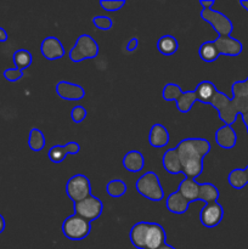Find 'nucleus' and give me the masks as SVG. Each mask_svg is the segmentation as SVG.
I'll use <instances>...</instances> for the list:
<instances>
[{"mask_svg": "<svg viewBox=\"0 0 248 249\" xmlns=\"http://www.w3.org/2000/svg\"><path fill=\"white\" fill-rule=\"evenodd\" d=\"M232 97H229L225 92L216 91L212 100V106L218 112L219 119L224 125H232L238 114L248 112V83L245 80H236L231 87Z\"/></svg>", "mask_w": 248, "mask_h": 249, "instance_id": "nucleus-1", "label": "nucleus"}, {"mask_svg": "<svg viewBox=\"0 0 248 249\" xmlns=\"http://www.w3.org/2000/svg\"><path fill=\"white\" fill-rule=\"evenodd\" d=\"M175 150L185 177L196 180L203 172V160L211 151V142L203 138H186L177 142Z\"/></svg>", "mask_w": 248, "mask_h": 249, "instance_id": "nucleus-2", "label": "nucleus"}, {"mask_svg": "<svg viewBox=\"0 0 248 249\" xmlns=\"http://www.w3.org/2000/svg\"><path fill=\"white\" fill-rule=\"evenodd\" d=\"M162 96L165 101H175L177 107L181 113H189L195 102H197L194 90L182 91L180 85L175 83H167L163 88Z\"/></svg>", "mask_w": 248, "mask_h": 249, "instance_id": "nucleus-3", "label": "nucleus"}, {"mask_svg": "<svg viewBox=\"0 0 248 249\" xmlns=\"http://www.w3.org/2000/svg\"><path fill=\"white\" fill-rule=\"evenodd\" d=\"M100 53V46L97 41L89 34H82L78 36L77 41L70 50L68 57L72 62L79 63L84 60L95 58Z\"/></svg>", "mask_w": 248, "mask_h": 249, "instance_id": "nucleus-4", "label": "nucleus"}, {"mask_svg": "<svg viewBox=\"0 0 248 249\" xmlns=\"http://www.w3.org/2000/svg\"><path fill=\"white\" fill-rule=\"evenodd\" d=\"M135 189L139 195L153 202L162 201L164 197V190L160 185L159 178L155 172H147L141 175L136 180Z\"/></svg>", "mask_w": 248, "mask_h": 249, "instance_id": "nucleus-5", "label": "nucleus"}, {"mask_svg": "<svg viewBox=\"0 0 248 249\" xmlns=\"http://www.w3.org/2000/svg\"><path fill=\"white\" fill-rule=\"evenodd\" d=\"M91 231V224L77 214H72L62 223V233L71 241H82L88 237Z\"/></svg>", "mask_w": 248, "mask_h": 249, "instance_id": "nucleus-6", "label": "nucleus"}, {"mask_svg": "<svg viewBox=\"0 0 248 249\" xmlns=\"http://www.w3.org/2000/svg\"><path fill=\"white\" fill-rule=\"evenodd\" d=\"M199 15L203 21L213 27L214 31L218 33V36H231L233 31V24L226 15L213 9H203Z\"/></svg>", "mask_w": 248, "mask_h": 249, "instance_id": "nucleus-7", "label": "nucleus"}, {"mask_svg": "<svg viewBox=\"0 0 248 249\" xmlns=\"http://www.w3.org/2000/svg\"><path fill=\"white\" fill-rule=\"evenodd\" d=\"M66 192L73 203L83 201L87 197L91 196V184L90 180L83 174H75L70 178L66 184Z\"/></svg>", "mask_w": 248, "mask_h": 249, "instance_id": "nucleus-8", "label": "nucleus"}, {"mask_svg": "<svg viewBox=\"0 0 248 249\" xmlns=\"http://www.w3.org/2000/svg\"><path fill=\"white\" fill-rule=\"evenodd\" d=\"M73 209H74V214L90 223L101 216L102 212H104V203L101 199L91 195L83 201L74 203Z\"/></svg>", "mask_w": 248, "mask_h": 249, "instance_id": "nucleus-9", "label": "nucleus"}, {"mask_svg": "<svg viewBox=\"0 0 248 249\" xmlns=\"http://www.w3.org/2000/svg\"><path fill=\"white\" fill-rule=\"evenodd\" d=\"M224 218V208L218 202L204 204L199 212V221L204 228H216Z\"/></svg>", "mask_w": 248, "mask_h": 249, "instance_id": "nucleus-10", "label": "nucleus"}, {"mask_svg": "<svg viewBox=\"0 0 248 249\" xmlns=\"http://www.w3.org/2000/svg\"><path fill=\"white\" fill-rule=\"evenodd\" d=\"M167 233L163 226L157 223H148L146 229L143 249H159L165 245Z\"/></svg>", "mask_w": 248, "mask_h": 249, "instance_id": "nucleus-11", "label": "nucleus"}, {"mask_svg": "<svg viewBox=\"0 0 248 249\" xmlns=\"http://www.w3.org/2000/svg\"><path fill=\"white\" fill-rule=\"evenodd\" d=\"M40 53L49 61L60 60L65 55V46L56 36H46L40 44Z\"/></svg>", "mask_w": 248, "mask_h": 249, "instance_id": "nucleus-12", "label": "nucleus"}, {"mask_svg": "<svg viewBox=\"0 0 248 249\" xmlns=\"http://www.w3.org/2000/svg\"><path fill=\"white\" fill-rule=\"evenodd\" d=\"M56 94L62 100L67 101H79L85 96V91L82 85L66 80H61L56 84Z\"/></svg>", "mask_w": 248, "mask_h": 249, "instance_id": "nucleus-13", "label": "nucleus"}, {"mask_svg": "<svg viewBox=\"0 0 248 249\" xmlns=\"http://www.w3.org/2000/svg\"><path fill=\"white\" fill-rule=\"evenodd\" d=\"M215 44L216 49H218L220 55L225 56H238L243 50V45L238 39L233 38L231 36H218L215 40H213Z\"/></svg>", "mask_w": 248, "mask_h": 249, "instance_id": "nucleus-14", "label": "nucleus"}, {"mask_svg": "<svg viewBox=\"0 0 248 249\" xmlns=\"http://www.w3.org/2000/svg\"><path fill=\"white\" fill-rule=\"evenodd\" d=\"M214 138H215V142L218 143V146L225 148V150H231L235 147L236 142H237V134L230 125H223L221 128H219L214 134Z\"/></svg>", "mask_w": 248, "mask_h": 249, "instance_id": "nucleus-15", "label": "nucleus"}, {"mask_svg": "<svg viewBox=\"0 0 248 249\" xmlns=\"http://www.w3.org/2000/svg\"><path fill=\"white\" fill-rule=\"evenodd\" d=\"M148 142L152 147H164L169 142V133L163 124L156 123L151 126L148 133Z\"/></svg>", "mask_w": 248, "mask_h": 249, "instance_id": "nucleus-16", "label": "nucleus"}, {"mask_svg": "<svg viewBox=\"0 0 248 249\" xmlns=\"http://www.w3.org/2000/svg\"><path fill=\"white\" fill-rule=\"evenodd\" d=\"M123 167L130 173H139L145 167V157L142 153L138 150H131L124 155Z\"/></svg>", "mask_w": 248, "mask_h": 249, "instance_id": "nucleus-17", "label": "nucleus"}, {"mask_svg": "<svg viewBox=\"0 0 248 249\" xmlns=\"http://www.w3.org/2000/svg\"><path fill=\"white\" fill-rule=\"evenodd\" d=\"M190 202L180 194L179 191H175L170 194L165 199V207L170 213L174 214H184L189 209Z\"/></svg>", "mask_w": 248, "mask_h": 249, "instance_id": "nucleus-18", "label": "nucleus"}, {"mask_svg": "<svg viewBox=\"0 0 248 249\" xmlns=\"http://www.w3.org/2000/svg\"><path fill=\"white\" fill-rule=\"evenodd\" d=\"M195 95H196V99L198 102H202V104L211 105L212 100H213L214 95L218 91L215 84L209 80H202L195 88Z\"/></svg>", "mask_w": 248, "mask_h": 249, "instance_id": "nucleus-19", "label": "nucleus"}, {"mask_svg": "<svg viewBox=\"0 0 248 249\" xmlns=\"http://www.w3.org/2000/svg\"><path fill=\"white\" fill-rule=\"evenodd\" d=\"M162 163L163 168L169 174H180V173H182L181 162H180L179 155H177L175 148H169V150L165 151L162 158Z\"/></svg>", "mask_w": 248, "mask_h": 249, "instance_id": "nucleus-20", "label": "nucleus"}, {"mask_svg": "<svg viewBox=\"0 0 248 249\" xmlns=\"http://www.w3.org/2000/svg\"><path fill=\"white\" fill-rule=\"evenodd\" d=\"M177 191L191 203V202L198 201V194H199V184L194 179H189L185 178L179 185Z\"/></svg>", "mask_w": 248, "mask_h": 249, "instance_id": "nucleus-21", "label": "nucleus"}, {"mask_svg": "<svg viewBox=\"0 0 248 249\" xmlns=\"http://www.w3.org/2000/svg\"><path fill=\"white\" fill-rule=\"evenodd\" d=\"M157 49L162 55L172 56L179 49V43H177V38L170 34H165V36H160L157 41Z\"/></svg>", "mask_w": 248, "mask_h": 249, "instance_id": "nucleus-22", "label": "nucleus"}, {"mask_svg": "<svg viewBox=\"0 0 248 249\" xmlns=\"http://www.w3.org/2000/svg\"><path fill=\"white\" fill-rule=\"evenodd\" d=\"M219 196H220V192L215 185L211 184V182L199 184L198 201H202L204 204L213 203V202H218Z\"/></svg>", "mask_w": 248, "mask_h": 249, "instance_id": "nucleus-23", "label": "nucleus"}, {"mask_svg": "<svg viewBox=\"0 0 248 249\" xmlns=\"http://www.w3.org/2000/svg\"><path fill=\"white\" fill-rule=\"evenodd\" d=\"M147 221H140L136 223L129 232L131 245L138 249H143V240H145L146 229H147Z\"/></svg>", "mask_w": 248, "mask_h": 249, "instance_id": "nucleus-24", "label": "nucleus"}, {"mask_svg": "<svg viewBox=\"0 0 248 249\" xmlns=\"http://www.w3.org/2000/svg\"><path fill=\"white\" fill-rule=\"evenodd\" d=\"M228 182L235 190L245 189L246 185H248V177L246 169L236 168V169L231 170L228 175Z\"/></svg>", "mask_w": 248, "mask_h": 249, "instance_id": "nucleus-25", "label": "nucleus"}, {"mask_svg": "<svg viewBox=\"0 0 248 249\" xmlns=\"http://www.w3.org/2000/svg\"><path fill=\"white\" fill-rule=\"evenodd\" d=\"M198 55L204 62H215L218 57L220 56L218 49H216L214 41H204L199 45L198 48Z\"/></svg>", "mask_w": 248, "mask_h": 249, "instance_id": "nucleus-26", "label": "nucleus"}, {"mask_svg": "<svg viewBox=\"0 0 248 249\" xmlns=\"http://www.w3.org/2000/svg\"><path fill=\"white\" fill-rule=\"evenodd\" d=\"M12 61H14L15 68L19 71H24L26 68H28L32 65V61H33V56L29 53L28 50H24V49H19L16 50L12 55Z\"/></svg>", "mask_w": 248, "mask_h": 249, "instance_id": "nucleus-27", "label": "nucleus"}, {"mask_svg": "<svg viewBox=\"0 0 248 249\" xmlns=\"http://www.w3.org/2000/svg\"><path fill=\"white\" fill-rule=\"evenodd\" d=\"M45 135L43 131L38 128H33L29 131L28 135V146L34 152H39L45 147Z\"/></svg>", "mask_w": 248, "mask_h": 249, "instance_id": "nucleus-28", "label": "nucleus"}, {"mask_svg": "<svg viewBox=\"0 0 248 249\" xmlns=\"http://www.w3.org/2000/svg\"><path fill=\"white\" fill-rule=\"evenodd\" d=\"M106 191L109 197L112 198H119V197L124 196L128 191V186L125 182L121 179H113L111 181L107 182Z\"/></svg>", "mask_w": 248, "mask_h": 249, "instance_id": "nucleus-29", "label": "nucleus"}, {"mask_svg": "<svg viewBox=\"0 0 248 249\" xmlns=\"http://www.w3.org/2000/svg\"><path fill=\"white\" fill-rule=\"evenodd\" d=\"M67 156L68 155H67V152H66L65 146L63 145L53 146L48 153L49 160H50L53 163H56V164H58V163H62L63 160H66V157H67Z\"/></svg>", "mask_w": 248, "mask_h": 249, "instance_id": "nucleus-30", "label": "nucleus"}, {"mask_svg": "<svg viewBox=\"0 0 248 249\" xmlns=\"http://www.w3.org/2000/svg\"><path fill=\"white\" fill-rule=\"evenodd\" d=\"M92 24H94L95 27H97L99 29H101V31H109V29L112 28V26H113V22H112V19L109 18L108 16H105V15H99V16H95L94 18H92Z\"/></svg>", "mask_w": 248, "mask_h": 249, "instance_id": "nucleus-31", "label": "nucleus"}, {"mask_svg": "<svg viewBox=\"0 0 248 249\" xmlns=\"http://www.w3.org/2000/svg\"><path fill=\"white\" fill-rule=\"evenodd\" d=\"M124 5H125L124 0H101L100 1V6L108 12L119 11Z\"/></svg>", "mask_w": 248, "mask_h": 249, "instance_id": "nucleus-32", "label": "nucleus"}, {"mask_svg": "<svg viewBox=\"0 0 248 249\" xmlns=\"http://www.w3.org/2000/svg\"><path fill=\"white\" fill-rule=\"evenodd\" d=\"M88 116V112L85 109V107L83 106H75L73 107L72 111H71V118L74 123H82Z\"/></svg>", "mask_w": 248, "mask_h": 249, "instance_id": "nucleus-33", "label": "nucleus"}, {"mask_svg": "<svg viewBox=\"0 0 248 249\" xmlns=\"http://www.w3.org/2000/svg\"><path fill=\"white\" fill-rule=\"evenodd\" d=\"M4 78L7 82H18L19 79L23 78V71H19L17 68H7L4 71Z\"/></svg>", "mask_w": 248, "mask_h": 249, "instance_id": "nucleus-34", "label": "nucleus"}, {"mask_svg": "<svg viewBox=\"0 0 248 249\" xmlns=\"http://www.w3.org/2000/svg\"><path fill=\"white\" fill-rule=\"evenodd\" d=\"M65 146V150L67 152V155H78L80 151V145L77 141H70Z\"/></svg>", "mask_w": 248, "mask_h": 249, "instance_id": "nucleus-35", "label": "nucleus"}, {"mask_svg": "<svg viewBox=\"0 0 248 249\" xmlns=\"http://www.w3.org/2000/svg\"><path fill=\"white\" fill-rule=\"evenodd\" d=\"M138 46H139V39L134 36V38H131L130 40L128 41V44H126L125 50L128 51V53H134V51H135L136 49H138Z\"/></svg>", "mask_w": 248, "mask_h": 249, "instance_id": "nucleus-36", "label": "nucleus"}, {"mask_svg": "<svg viewBox=\"0 0 248 249\" xmlns=\"http://www.w3.org/2000/svg\"><path fill=\"white\" fill-rule=\"evenodd\" d=\"M215 4L214 0H199V5H201L203 9H212V6Z\"/></svg>", "mask_w": 248, "mask_h": 249, "instance_id": "nucleus-37", "label": "nucleus"}, {"mask_svg": "<svg viewBox=\"0 0 248 249\" xmlns=\"http://www.w3.org/2000/svg\"><path fill=\"white\" fill-rule=\"evenodd\" d=\"M7 38H9L7 32L5 31L2 27H0V43H5V41H7Z\"/></svg>", "mask_w": 248, "mask_h": 249, "instance_id": "nucleus-38", "label": "nucleus"}, {"mask_svg": "<svg viewBox=\"0 0 248 249\" xmlns=\"http://www.w3.org/2000/svg\"><path fill=\"white\" fill-rule=\"evenodd\" d=\"M241 118H242V122H243V124L246 125V130H247V134H248V112L247 113L241 114Z\"/></svg>", "mask_w": 248, "mask_h": 249, "instance_id": "nucleus-39", "label": "nucleus"}, {"mask_svg": "<svg viewBox=\"0 0 248 249\" xmlns=\"http://www.w3.org/2000/svg\"><path fill=\"white\" fill-rule=\"evenodd\" d=\"M5 226H6V223H5V219H4V216H2L1 214H0V233L4 232Z\"/></svg>", "mask_w": 248, "mask_h": 249, "instance_id": "nucleus-40", "label": "nucleus"}, {"mask_svg": "<svg viewBox=\"0 0 248 249\" xmlns=\"http://www.w3.org/2000/svg\"><path fill=\"white\" fill-rule=\"evenodd\" d=\"M240 5L243 7V9L247 10V11H248V0H241Z\"/></svg>", "mask_w": 248, "mask_h": 249, "instance_id": "nucleus-41", "label": "nucleus"}, {"mask_svg": "<svg viewBox=\"0 0 248 249\" xmlns=\"http://www.w3.org/2000/svg\"><path fill=\"white\" fill-rule=\"evenodd\" d=\"M159 249H177V248L172 247V246H169V245H167V243H165V245L163 246V247H160Z\"/></svg>", "mask_w": 248, "mask_h": 249, "instance_id": "nucleus-42", "label": "nucleus"}, {"mask_svg": "<svg viewBox=\"0 0 248 249\" xmlns=\"http://www.w3.org/2000/svg\"><path fill=\"white\" fill-rule=\"evenodd\" d=\"M245 169H246V173H247V177H248V165L245 168Z\"/></svg>", "mask_w": 248, "mask_h": 249, "instance_id": "nucleus-43", "label": "nucleus"}, {"mask_svg": "<svg viewBox=\"0 0 248 249\" xmlns=\"http://www.w3.org/2000/svg\"><path fill=\"white\" fill-rule=\"evenodd\" d=\"M246 82H247V83H248V77H247V78H246Z\"/></svg>", "mask_w": 248, "mask_h": 249, "instance_id": "nucleus-44", "label": "nucleus"}]
</instances>
